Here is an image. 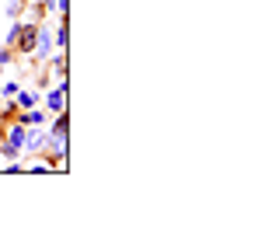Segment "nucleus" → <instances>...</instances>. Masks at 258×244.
I'll return each mask as SVG.
<instances>
[{"instance_id":"f257e3e1","label":"nucleus","mask_w":258,"mask_h":244,"mask_svg":"<svg viewBox=\"0 0 258 244\" xmlns=\"http://www.w3.org/2000/svg\"><path fill=\"white\" fill-rule=\"evenodd\" d=\"M45 108H49V112H67V81H59V87H56V91H49Z\"/></svg>"},{"instance_id":"f03ea898","label":"nucleus","mask_w":258,"mask_h":244,"mask_svg":"<svg viewBox=\"0 0 258 244\" xmlns=\"http://www.w3.org/2000/svg\"><path fill=\"white\" fill-rule=\"evenodd\" d=\"M25 133H28V129H25V122H18V126H11V133H7L11 140H7V143L21 150V147H25Z\"/></svg>"},{"instance_id":"7ed1b4c3","label":"nucleus","mask_w":258,"mask_h":244,"mask_svg":"<svg viewBox=\"0 0 258 244\" xmlns=\"http://www.w3.org/2000/svg\"><path fill=\"white\" fill-rule=\"evenodd\" d=\"M25 147H28V150H42L45 147V133H39V129L25 133Z\"/></svg>"},{"instance_id":"20e7f679","label":"nucleus","mask_w":258,"mask_h":244,"mask_svg":"<svg viewBox=\"0 0 258 244\" xmlns=\"http://www.w3.org/2000/svg\"><path fill=\"white\" fill-rule=\"evenodd\" d=\"M18 108H35V94L32 91H18Z\"/></svg>"},{"instance_id":"39448f33","label":"nucleus","mask_w":258,"mask_h":244,"mask_svg":"<svg viewBox=\"0 0 258 244\" xmlns=\"http://www.w3.org/2000/svg\"><path fill=\"white\" fill-rule=\"evenodd\" d=\"M56 74H59V81H67V52L56 56Z\"/></svg>"},{"instance_id":"423d86ee","label":"nucleus","mask_w":258,"mask_h":244,"mask_svg":"<svg viewBox=\"0 0 258 244\" xmlns=\"http://www.w3.org/2000/svg\"><path fill=\"white\" fill-rule=\"evenodd\" d=\"M67 39H70V28H67V21H63V25H59V32H56V42H59V45H67Z\"/></svg>"}]
</instances>
